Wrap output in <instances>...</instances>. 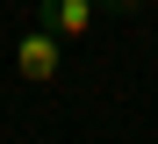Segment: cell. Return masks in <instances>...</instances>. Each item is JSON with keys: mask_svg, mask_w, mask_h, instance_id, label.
<instances>
[{"mask_svg": "<svg viewBox=\"0 0 158 144\" xmlns=\"http://www.w3.org/2000/svg\"><path fill=\"white\" fill-rule=\"evenodd\" d=\"M15 72L29 79V86H50L65 72V36L58 29H43V22H29L22 29V43H15Z\"/></svg>", "mask_w": 158, "mask_h": 144, "instance_id": "1", "label": "cell"}, {"mask_svg": "<svg viewBox=\"0 0 158 144\" xmlns=\"http://www.w3.org/2000/svg\"><path fill=\"white\" fill-rule=\"evenodd\" d=\"M101 7H115V15H137V7H144V0H101Z\"/></svg>", "mask_w": 158, "mask_h": 144, "instance_id": "3", "label": "cell"}, {"mask_svg": "<svg viewBox=\"0 0 158 144\" xmlns=\"http://www.w3.org/2000/svg\"><path fill=\"white\" fill-rule=\"evenodd\" d=\"M36 22H43V29H58L65 43H86V36H94V22H101V0H36Z\"/></svg>", "mask_w": 158, "mask_h": 144, "instance_id": "2", "label": "cell"}]
</instances>
